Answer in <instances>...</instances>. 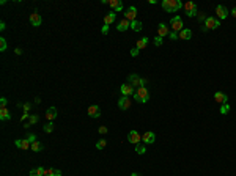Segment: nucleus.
Segmentation results:
<instances>
[{
  "label": "nucleus",
  "instance_id": "obj_43",
  "mask_svg": "<svg viewBox=\"0 0 236 176\" xmlns=\"http://www.w3.org/2000/svg\"><path fill=\"white\" fill-rule=\"evenodd\" d=\"M30 107H32V104H30V102H25V104H24V110H25V112H28V110H30Z\"/></svg>",
  "mask_w": 236,
  "mask_h": 176
},
{
  "label": "nucleus",
  "instance_id": "obj_32",
  "mask_svg": "<svg viewBox=\"0 0 236 176\" xmlns=\"http://www.w3.org/2000/svg\"><path fill=\"white\" fill-rule=\"evenodd\" d=\"M153 42H154V46H156V47H159V46H162V38H161L159 35H157V36L153 39Z\"/></svg>",
  "mask_w": 236,
  "mask_h": 176
},
{
  "label": "nucleus",
  "instance_id": "obj_22",
  "mask_svg": "<svg viewBox=\"0 0 236 176\" xmlns=\"http://www.w3.org/2000/svg\"><path fill=\"white\" fill-rule=\"evenodd\" d=\"M44 171H46L44 167H36V168L30 170V176H44Z\"/></svg>",
  "mask_w": 236,
  "mask_h": 176
},
{
  "label": "nucleus",
  "instance_id": "obj_25",
  "mask_svg": "<svg viewBox=\"0 0 236 176\" xmlns=\"http://www.w3.org/2000/svg\"><path fill=\"white\" fill-rule=\"evenodd\" d=\"M30 149H32V151H35V153H39V151H43V149H44V145H43L41 142H38V140H36V142H33V143H32V148H30Z\"/></svg>",
  "mask_w": 236,
  "mask_h": 176
},
{
  "label": "nucleus",
  "instance_id": "obj_46",
  "mask_svg": "<svg viewBox=\"0 0 236 176\" xmlns=\"http://www.w3.org/2000/svg\"><path fill=\"white\" fill-rule=\"evenodd\" d=\"M7 28V25H5V22H0V30H5Z\"/></svg>",
  "mask_w": 236,
  "mask_h": 176
},
{
  "label": "nucleus",
  "instance_id": "obj_9",
  "mask_svg": "<svg viewBox=\"0 0 236 176\" xmlns=\"http://www.w3.org/2000/svg\"><path fill=\"white\" fill-rule=\"evenodd\" d=\"M140 140H142V135L139 134L137 130H131L129 134H128V142H129V143H132V145H139V143H140Z\"/></svg>",
  "mask_w": 236,
  "mask_h": 176
},
{
  "label": "nucleus",
  "instance_id": "obj_14",
  "mask_svg": "<svg viewBox=\"0 0 236 176\" xmlns=\"http://www.w3.org/2000/svg\"><path fill=\"white\" fill-rule=\"evenodd\" d=\"M30 24L33 25V27H39L41 25V16H39V13H32L30 14Z\"/></svg>",
  "mask_w": 236,
  "mask_h": 176
},
{
  "label": "nucleus",
  "instance_id": "obj_16",
  "mask_svg": "<svg viewBox=\"0 0 236 176\" xmlns=\"http://www.w3.org/2000/svg\"><path fill=\"white\" fill-rule=\"evenodd\" d=\"M14 145L17 146V148H21V149H28V148H32V143L27 140V139H22V140H16L14 142Z\"/></svg>",
  "mask_w": 236,
  "mask_h": 176
},
{
  "label": "nucleus",
  "instance_id": "obj_11",
  "mask_svg": "<svg viewBox=\"0 0 236 176\" xmlns=\"http://www.w3.org/2000/svg\"><path fill=\"white\" fill-rule=\"evenodd\" d=\"M216 14H217L219 21L227 19V16H228V10H227L224 5H217V7H216Z\"/></svg>",
  "mask_w": 236,
  "mask_h": 176
},
{
  "label": "nucleus",
  "instance_id": "obj_39",
  "mask_svg": "<svg viewBox=\"0 0 236 176\" xmlns=\"http://www.w3.org/2000/svg\"><path fill=\"white\" fill-rule=\"evenodd\" d=\"M51 176H61V171H60L58 168H54V170H52V174H51Z\"/></svg>",
  "mask_w": 236,
  "mask_h": 176
},
{
  "label": "nucleus",
  "instance_id": "obj_1",
  "mask_svg": "<svg viewBox=\"0 0 236 176\" xmlns=\"http://www.w3.org/2000/svg\"><path fill=\"white\" fill-rule=\"evenodd\" d=\"M134 99H135L137 102H140V104L148 102V101H150V91H148V88H146V86L137 88L135 93H134Z\"/></svg>",
  "mask_w": 236,
  "mask_h": 176
},
{
  "label": "nucleus",
  "instance_id": "obj_31",
  "mask_svg": "<svg viewBox=\"0 0 236 176\" xmlns=\"http://www.w3.org/2000/svg\"><path fill=\"white\" fill-rule=\"evenodd\" d=\"M228 112H230V105H228V104H222V105H220V113H222V115H227Z\"/></svg>",
  "mask_w": 236,
  "mask_h": 176
},
{
  "label": "nucleus",
  "instance_id": "obj_19",
  "mask_svg": "<svg viewBox=\"0 0 236 176\" xmlns=\"http://www.w3.org/2000/svg\"><path fill=\"white\" fill-rule=\"evenodd\" d=\"M109 5H110V8H113V11H121L123 10V2L121 0H110Z\"/></svg>",
  "mask_w": 236,
  "mask_h": 176
},
{
  "label": "nucleus",
  "instance_id": "obj_28",
  "mask_svg": "<svg viewBox=\"0 0 236 176\" xmlns=\"http://www.w3.org/2000/svg\"><path fill=\"white\" fill-rule=\"evenodd\" d=\"M131 28H132L134 32H140V30L143 28V24H142L140 21H132V22H131Z\"/></svg>",
  "mask_w": 236,
  "mask_h": 176
},
{
  "label": "nucleus",
  "instance_id": "obj_13",
  "mask_svg": "<svg viewBox=\"0 0 236 176\" xmlns=\"http://www.w3.org/2000/svg\"><path fill=\"white\" fill-rule=\"evenodd\" d=\"M87 113H88L90 118H99L101 116V109H99V105H90Z\"/></svg>",
  "mask_w": 236,
  "mask_h": 176
},
{
  "label": "nucleus",
  "instance_id": "obj_3",
  "mask_svg": "<svg viewBox=\"0 0 236 176\" xmlns=\"http://www.w3.org/2000/svg\"><path fill=\"white\" fill-rule=\"evenodd\" d=\"M128 83H131L134 88H140V86H146V79L139 77L137 74H131L128 77Z\"/></svg>",
  "mask_w": 236,
  "mask_h": 176
},
{
  "label": "nucleus",
  "instance_id": "obj_27",
  "mask_svg": "<svg viewBox=\"0 0 236 176\" xmlns=\"http://www.w3.org/2000/svg\"><path fill=\"white\" fill-rule=\"evenodd\" d=\"M115 17H116V14H115V13H109V14L104 17V25H110V24H113V22H115Z\"/></svg>",
  "mask_w": 236,
  "mask_h": 176
},
{
  "label": "nucleus",
  "instance_id": "obj_44",
  "mask_svg": "<svg viewBox=\"0 0 236 176\" xmlns=\"http://www.w3.org/2000/svg\"><path fill=\"white\" fill-rule=\"evenodd\" d=\"M52 170H54V168H46V171H44V176H51V174H52Z\"/></svg>",
  "mask_w": 236,
  "mask_h": 176
},
{
  "label": "nucleus",
  "instance_id": "obj_20",
  "mask_svg": "<svg viewBox=\"0 0 236 176\" xmlns=\"http://www.w3.org/2000/svg\"><path fill=\"white\" fill-rule=\"evenodd\" d=\"M0 120L2 121H7V120H11V113L7 107H2L0 109Z\"/></svg>",
  "mask_w": 236,
  "mask_h": 176
},
{
  "label": "nucleus",
  "instance_id": "obj_40",
  "mask_svg": "<svg viewBox=\"0 0 236 176\" xmlns=\"http://www.w3.org/2000/svg\"><path fill=\"white\" fill-rule=\"evenodd\" d=\"M139 54H140V51H139V49H137V47H134V49H132V51H131V55H132V57H137V55H139Z\"/></svg>",
  "mask_w": 236,
  "mask_h": 176
},
{
  "label": "nucleus",
  "instance_id": "obj_26",
  "mask_svg": "<svg viewBox=\"0 0 236 176\" xmlns=\"http://www.w3.org/2000/svg\"><path fill=\"white\" fill-rule=\"evenodd\" d=\"M146 46H148V38L145 36V38H140V39L137 41V46H135V47H137L139 51H142V49H145Z\"/></svg>",
  "mask_w": 236,
  "mask_h": 176
},
{
  "label": "nucleus",
  "instance_id": "obj_7",
  "mask_svg": "<svg viewBox=\"0 0 236 176\" xmlns=\"http://www.w3.org/2000/svg\"><path fill=\"white\" fill-rule=\"evenodd\" d=\"M120 91H121V95L123 96H134V93H135V88L131 85V83H123L121 85V88H120Z\"/></svg>",
  "mask_w": 236,
  "mask_h": 176
},
{
  "label": "nucleus",
  "instance_id": "obj_8",
  "mask_svg": "<svg viewBox=\"0 0 236 176\" xmlns=\"http://www.w3.org/2000/svg\"><path fill=\"white\" fill-rule=\"evenodd\" d=\"M131 104H132V101L128 96H121L120 99H118V109L120 110H128L131 107Z\"/></svg>",
  "mask_w": 236,
  "mask_h": 176
},
{
  "label": "nucleus",
  "instance_id": "obj_48",
  "mask_svg": "<svg viewBox=\"0 0 236 176\" xmlns=\"http://www.w3.org/2000/svg\"><path fill=\"white\" fill-rule=\"evenodd\" d=\"M131 176H140V174H137V173H132V174H131Z\"/></svg>",
  "mask_w": 236,
  "mask_h": 176
},
{
  "label": "nucleus",
  "instance_id": "obj_47",
  "mask_svg": "<svg viewBox=\"0 0 236 176\" xmlns=\"http://www.w3.org/2000/svg\"><path fill=\"white\" fill-rule=\"evenodd\" d=\"M231 16H233V17H236V7L231 10Z\"/></svg>",
  "mask_w": 236,
  "mask_h": 176
},
{
  "label": "nucleus",
  "instance_id": "obj_4",
  "mask_svg": "<svg viewBox=\"0 0 236 176\" xmlns=\"http://www.w3.org/2000/svg\"><path fill=\"white\" fill-rule=\"evenodd\" d=\"M184 11H186V16L189 17H194V16H199V7H197L194 2H186L183 5Z\"/></svg>",
  "mask_w": 236,
  "mask_h": 176
},
{
  "label": "nucleus",
  "instance_id": "obj_10",
  "mask_svg": "<svg viewBox=\"0 0 236 176\" xmlns=\"http://www.w3.org/2000/svg\"><path fill=\"white\" fill-rule=\"evenodd\" d=\"M142 142L145 145H151L156 142V135H154V132H145V134L142 135Z\"/></svg>",
  "mask_w": 236,
  "mask_h": 176
},
{
  "label": "nucleus",
  "instance_id": "obj_33",
  "mask_svg": "<svg viewBox=\"0 0 236 176\" xmlns=\"http://www.w3.org/2000/svg\"><path fill=\"white\" fill-rule=\"evenodd\" d=\"M106 145H107V142H106L104 139H101V140L96 143V148H98V149H104V148H106Z\"/></svg>",
  "mask_w": 236,
  "mask_h": 176
},
{
  "label": "nucleus",
  "instance_id": "obj_23",
  "mask_svg": "<svg viewBox=\"0 0 236 176\" xmlns=\"http://www.w3.org/2000/svg\"><path fill=\"white\" fill-rule=\"evenodd\" d=\"M46 118H47L49 121H54V120L57 118V109H55V107L47 109V112H46Z\"/></svg>",
  "mask_w": 236,
  "mask_h": 176
},
{
  "label": "nucleus",
  "instance_id": "obj_2",
  "mask_svg": "<svg viewBox=\"0 0 236 176\" xmlns=\"http://www.w3.org/2000/svg\"><path fill=\"white\" fill-rule=\"evenodd\" d=\"M162 8L167 13H176L178 10L183 8V3L179 2V0H164V2H162Z\"/></svg>",
  "mask_w": 236,
  "mask_h": 176
},
{
  "label": "nucleus",
  "instance_id": "obj_35",
  "mask_svg": "<svg viewBox=\"0 0 236 176\" xmlns=\"http://www.w3.org/2000/svg\"><path fill=\"white\" fill-rule=\"evenodd\" d=\"M169 36H170V39H172V41H175V39H178V38H179V35H178L176 32H170V33H169Z\"/></svg>",
  "mask_w": 236,
  "mask_h": 176
},
{
  "label": "nucleus",
  "instance_id": "obj_15",
  "mask_svg": "<svg viewBox=\"0 0 236 176\" xmlns=\"http://www.w3.org/2000/svg\"><path fill=\"white\" fill-rule=\"evenodd\" d=\"M128 28H131V22H129L128 19H125V17H123V19H121L120 22H118V25H116V30H118V32H126Z\"/></svg>",
  "mask_w": 236,
  "mask_h": 176
},
{
  "label": "nucleus",
  "instance_id": "obj_12",
  "mask_svg": "<svg viewBox=\"0 0 236 176\" xmlns=\"http://www.w3.org/2000/svg\"><path fill=\"white\" fill-rule=\"evenodd\" d=\"M135 16H137V8L135 7H129L126 10V13H125V19H128L129 22L135 21Z\"/></svg>",
  "mask_w": 236,
  "mask_h": 176
},
{
  "label": "nucleus",
  "instance_id": "obj_45",
  "mask_svg": "<svg viewBox=\"0 0 236 176\" xmlns=\"http://www.w3.org/2000/svg\"><path fill=\"white\" fill-rule=\"evenodd\" d=\"M14 52H16V55H21V54H22V49H21V47H16Z\"/></svg>",
  "mask_w": 236,
  "mask_h": 176
},
{
  "label": "nucleus",
  "instance_id": "obj_17",
  "mask_svg": "<svg viewBox=\"0 0 236 176\" xmlns=\"http://www.w3.org/2000/svg\"><path fill=\"white\" fill-rule=\"evenodd\" d=\"M157 33H159V36H161V38H164V36H169L170 30H169V27H167L164 22H161V24H159V27H157Z\"/></svg>",
  "mask_w": 236,
  "mask_h": 176
},
{
  "label": "nucleus",
  "instance_id": "obj_6",
  "mask_svg": "<svg viewBox=\"0 0 236 176\" xmlns=\"http://www.w3.org/2000/svg\"><path fill=\"white\" fill-rule=\"evenodd\" d=\"M170 25H172V32H181L183 30V19L179 16H173L170 19Z\"/></svg>",
  "mask_w": 236,
  "mask_h": 176
},
{
  "label": "nucleus",
  "instance_id": "obj_41",
  "mask_svg": "<svg viewBox=\"0 0 236 176\" xmlns=\"http://www.w3.org/2000/svg\"><path fill=\"white\" fill-rule=\"evenodd\" d=\"M101 32H102V35H107V33H109V25H102V30H101Z\"/></svg>",
  "mask_w": 236,
  "mask_h": 176
},
{
  "label": "nucleus",
  "instance_id": "obj_18",
  "mask_svg": "<svg viewBox=\"0 0 236 176\" xmlns=\"http://www.w3.org/2000/svg\"><path fill=\"white\" fill-rule=\"evenodd\" d=\"M214 101H217L219 104H227L228 96H227L225 93H222V91H217V93L214 95Z\"/></svg>",
  "mask_w": 236,
  "mask_h": 176
},
{
  "label": "nucleus",
  "instance_id": "obj_38",
  "mask_svg": "<svg viewBox=\"0 0 236 176\" xmlns=\"http://www.w3.org/2000/svg\"><path fill=\"white\" fill-rule=\"evenodd\" d=\"M98 132H99V134H102V135H104V134H107V127H106V126H101V127L98 129Z\"/></svg>",
  "mask_w": 236,
  "mask_h": 176
},
{
  "label": "nucleus",
  "instance_id": "obj_30",
  "mask_svg": "<svg viewBox=\"0 0 236 176\" xmlns=\"http://www.w3.org/2000/svg\"><path fill=\"white\" fill-rule=\"evenodd\" d=\"M54 127H55V126H54V123H52V121H49V123H47V124H46L43 129H44V132H46V134H51V132L54 130Z\"/></svg>",
  "mask_w": 236,
  "mask_h": 176
},
{
  "label": "nucleus",
  "instance_id": "obj_37",
  "mask_svg": "<svg viewBox=\"0 0 236 176\" xmlns=\"http://www.w3.org/2000/svg\"><path fill=\"white\" fill-rule=\"evenodd\" d=\"M7 104H8V99H7V98H0V105L7 107Z\"/></svg>",
  "mask_w": 236,
  "mask_h": 176
},
{
  "label": "nucleus",
  "instance_id": "obj_42",
  "mask_svg": "<svg viewBox=\"0 0 236 176\" xmlns=\"http://www.w3.org/2000/svg\"><path fill=\"white\" fill-rule=\"evenodd\" d=\"M197 17H199V21H206V16L203 13H199V16H197Z\"/></svg>",
  "mask_w": 236,
  "mask_h": 176
},
{
  "label": "nucleus",
  "instance_id": "obj_34",
  "mask_svg": "<svg viewBox=\"0 0 236 176\" xmlns=\"http://www.w3.org/2000/svg\"><path fill=\"white\" fill-rule=\"evenodd\" d=\"M0 51H7V39L5 38H0Z\"/></svg>",
  "mask_w": 236,
  "mask_h": 176
},
{
  "label": "nucleus",
  "instance_id": "obj_21",
  "mask_svg": "<svg viewBox=\"0 0 236 176\" xmlns=\"http://www.w3.org/2000/svg\"><path fill=\"white\" fill-rule=\"evenodd\" d=\"M38 120H39V116H38V115H30L28 121H25V123H24V127H25V129H28L30 126L36 124V123H38Z\"/></svg>",
  "mask_w": 236,
  "mask_h": 176
},
{
  "label": "nucleus",
  "instance_id": "obj_24",
  "mask_svg": "<svg viewBox=\"0 0 236 176\" xmlns=\"http://www.w3.org/2000/svg\"><path fill=\"white\" fill-rule=\"evenodd\" d=\"M179 38H181V39H184V41H187V39H190V38H192V32H190L189 28H183V30L179 32Z\"/></svg>",
  "mask_w": 236,
  "mask_h": 176
},
{
  "label": "nucleus",
  "instance_id": "obj_5",
  "mask_svg": "<svg viewBox=\"0 0 236 176\" xmlns=\"http://www.w3.org/2000/svg\"><path fill=\"white\" fill-rule=\"evenodd\" d=\"M219 25H220V21H219V19H214V17H206L205 25H203V32H208V30H216Z\"/></svg>",
  "mask_w": 236,
  "mask_h": 176
},
{
  "label": "nucleus",
  "instance_id": "obj_29",
  "mask_svg": "<svg viewBox=\"0 0 236 176\" xmlns=\"http://www.w3.org/2000/svg\"><path fill=\"white\" fill-rule=\"evenodd\" d=\"M135 151H137V154H140V156H142V154H145V151H146V145H145V143H143V145H140V143H139V145H135Z\"/></svg>",
  "mask_w": 236,
  "mask_h": 176
},
{
  "label": "nucleus",
  "instance_id": "obj_36",
  "mask_svg": "<svg viewBox=\"0 0 236 176\" xmlns=\"http://www.w3.org/2000/svg\"><path fill=\"white\" fill-rule=\"evenodd\" d=\"M36 139H38V137H36L35 134H28V135H27V140H28L30 143H33V142H36Z\"/></svg>",
  "mask_w": 236,
  "mask_h": 176
}]
</instances>
